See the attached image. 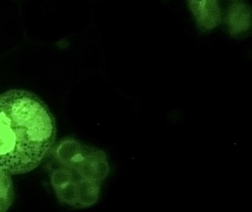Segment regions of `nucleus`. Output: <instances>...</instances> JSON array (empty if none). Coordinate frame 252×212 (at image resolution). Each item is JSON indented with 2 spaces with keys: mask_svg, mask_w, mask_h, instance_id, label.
Here are the masks:
<instances>
[{
  "mask_svg": "<svg viewBox=\"0 0 252 212\" xmlns=\"http://www.w3.org/2000/svg\"><path fill=\"white\" fill-rule=\"evenodd\" d=\"M225 21L231 35H238L246 32L252 25L250 7L244 3H234L228 8Z\"/></svg>",
  "mask_w": 252,
  "mask_h": 212,
  "instance_id": "4",
  "label": "nucleus"
},
{
  "mask_svg": "<svg viewBox=\"0 0 252 212\" xmlns=\"http://www.w3.org/2000/svg\"><path fill=\"white\" fill-rule=\"evenodd\" d=\"M51 184L60 201L73 207L96 203L101 185L110 172L107 156L95 147L73 138L56 147Z\"/></svg>",
  "mask_w": 252,
  "mask_h": 212,
  "instance_id": "2",
  "label": "nucleus"
},
{
  "mask_svg": "<svg viewBox=\"0 0 252 212\" xmlns=\"http://www.w3.org/2000/svg\"><path fill=\"white\" fill-rule=\"evenodd\" d=\"M232 1H239V0H232Z\"/></svg>",
  "mask_w": 252,
  "mask_h": 212,
  "instance_id": "6",
  "label": "nucleus"
},
{
  "mask_svg": "<svg viewBox=\"0 0 252 212\" xmlns=\"http://www.w3.org/2000/svg\"><path fill=\"white\" fill-rule=\"evenodd\" d=\"M219 0H188L199 27L203 31L211 30L222 22V12Z\"/></svg>",
  "mask_w": 252,
  "mask_h": 212,
  "instance_id": "3",
  "label": "nucleus"
},
{
  "mask_svg": "<svg viewBox=\"0 0 252 212\" xmlns=\"http://www.w3.org/2000/svg\"><path fill=\"white\" fill-rule=\"evenodd\" d=\"M14 200V188L11 175L0 169V212L9 209Z\"/></svg>",
  "mask_w": 252,
  "mask_h": 212,
  "instance_id": "5",
  "label": "nucleus"
},
{
  "mask_svg": "<svg viewBox=\"0 0 252 212\" xmlns=\"http://www.w3.org/2000/svg\"><path fill=\"white\" fill-rule=\"evenodd\" d=\"M56 133L54 116L36 94H0V169L10 175L33 170L53 148Z\"/></svg>",
  "mask_w": 252,
  "mask_h": 212,
  "instance_id": "1",
  "label": "nucleus"
}]
</instances>
